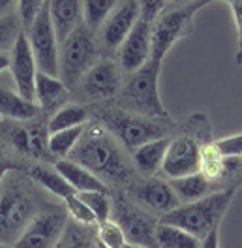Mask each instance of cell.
I'll list each match as a JSON object with an SVG mask.
<instances>
[{
	"instance_id": "1",
	"label": "cell",
	"mask_w": 242,
	"mask_h": 248,
	"mask_svg": "<svg viewBox=\"0 0 242 248\" xmlns=\"http://www.w3.org/2000/svg\"><path fill=\"white\" fill-rule=\"evenodd\" d=\"M68 160L87 168L98 179L107 177L109 181L122 183L132 175L119 141L102 124H87L85 134L81 136Z\"/></svg>"
},
{
	"instance_id": "2",
	"label": "cell",
	"mask_w": 242,
	"mask_h": 248,
	"mask_svg": "<svg viewBox=\"0 0 242 248\" xmlns=\"http://www.w3.org/2000/svg\"><path fill=\"white\" fill-rule=\"evenodd\" d=\"M239 186H229L226 190L214 192L197 202L181 203L177 209L160 217V224L177 226L184 232L192 233L201 243L214 230H220V222L227 213L231 202L235 200Z\"/></svg>"
},
{
	"instance_id": "3",
	"label": "cell",
	"mask_w": 242,
	"mask_h": 248,
	"mask_svg": "<svg viewBox=\"0 0 242 248\" xmlns=\"http://www.w3.org/2000/svg\"><path fill=\"white\" fill-rule=\"evenodd\" d=\"M160 62L149 61L141 70L132 74L122 87V111L134 113L152 121H167L169 111L160 98Z\"/></svg>"
},
{
	"instance_id": "4",
	"label": "cell",
	"mask_w": 242,
	"mask_h": 248,
	"mask_svg": "<svg viewBox=\"0 0 242 248\" xmlns=\"http://www.w3.org/2000/svg\"><path fill=\"white\" fill-rule=\"evenodd\" d=\"M207 6V2H188L175 10L164 12L156 19L152 27V51L151 61L164 62V57L171 51V47L182 38H186L194 29V16Z\"/></svg>"
},
{
	"instance_id": "5",
	"label": "cell",
	"mask_w": 242,
	"mask_h": 248,
	"mask_svg": "<svg viewBox=\"0 0 242 248\" xmlns=\"http://www.w3.org/2000/svg\"><path fill=\"white\" fill-rule=\"evenodd\" d=\"M34 217V203L25 190L4 179L0 185V243H15Z\"/></svg>"
},
{
	"instance_id": "6",
	"label": "cell",
	"mask_w": 242,
	"mask_h": 248,
	"mask_svg": "<svg viewBox=\"0 0 242 248\" xmlns=\"http://www.w3.org/2000/svg\"><path fill=\"white\" fill-rule=\"evenodd\" d=\"M102 126L130 151L149 141L164 138V126L158 121L145 119L128 111H102Z\"/></svg>"
},
{
	"instance_id": "7",
	"label": "cell",
	"mask_w": 242,
	"mask_h": 248,
	"mask_svg": "<svg viewBox=\"0 0 242 248\" xmlns=\"http://www.w3.org/2000/svg\"><path fill=\"white\" fill-rule=\"evenodd\" d=\"M96 62V47L92 34L85 27H79L60 46L59 59V76L62 74V83L72 89L81 81V78L91 70Z\"/></svg>"
},
{
	"instance_id": "8",
	"label": "cell",
	"mask_w": 242,
	"mask_h": 248,
	"mask_svg": "<svg viewBox=\"0 0 242 248\" xmlns=\"http://www.w3.org/2000/svg\"><path fill=\"white\" fill-rule=\"evenodd\" d=\"M32 57L36 61L38 72L59 78V59H60V44L57 40L55 29L49 17V2H44L40 16L36 17L32 29L27 34Z\"/></svg>"
},
{
	"instance_id": "9",
	"label": "cell",
	"mask_w": 242,
	"mask_h": 248,
	"mask_svg": "<svg viewBox=\"0 0 242 248\" xmlns=\"http://www.w3.org/2000/svg\"><path fill=\"white\" fill-rule=\"evenodd\" d=\"M203 143L194 134H184L171 140L162 164V173L167 181L188 177L199 171V156Z\"/></svg>"
},
{
	"instance_id": "10",
	"label": "cell",
	"mask_w": 242,
	"mask_h": 248,
	"mask_svg": "<svg viewBox=\"0 0 242 248\" xmlns=\"http://www.w3.org/2000/svg\"><path fill=\"white\" fill-rule=\"evenodd\" d=\"M66 228V220L59 213H42L29 222L19 235L14 248H55Z\"/></svg>"
},
{
	"instance_id": "11",
	"label": "cell",
	"mask_w": 242,
	"mask_h": 248,
	"mask_svg": "<svg viewBox=\"0 0 242 248\" xmlns=\"http://www.w3.org/2000/svg\"><path fill=\"white\" fill-rule=\"evenodd\" d=\"M152 27H154V23L139 17L136 27L128 34V38L124 40V44L119 49L121 68L124 72L136 74L137 70H141L147 62L151 61Z\"/></svg>"
},
{
	"instance_id": "12",
	"label": "cell",
	"mask_w": 242,
	"mask_h": 248,
	"mask_svg": "<svg viewBox=\"0 0 242 248\" xmlns=\"http://www.w3.org/2000/svg\"><path fill=\"white\" fill-rule=\"evenodd\" d=\"M10 70L15 81L17 94L21 98H25L27 102H34V94H36V76H38V68L36 61L32 57L29 40L25 36V32L19 36L15 46L10 53Z\"/></svg>"
},
{
	"instance_id": "13",
	"label": "cell",
	"mask_w": 242,
	"mask_h": 248,
	"mask_svg": "<svg viewBox=\"0 0 242 248\" xmlns=\"http://www.w3.org/2000/svg\"><path fill=\"white\" fill-rule=\"evenodd\" d=\"M126 235V243L145 248H156V226L158 222L134 205L122 203L117 207V220Z\"/></svg>"
},
{
	"instance_id": "14",
	"label": "cell",
	"mask_w": 242,
	"mask_h": 248,
	"mask_svg": "<svg viewBox=\"0 0 242 248\" xmlns=\"http://www.w3.org/2000/svg\"><path fill=\"white\" fill-rule=\"evenodd\" d=\"M122 85L119 66L113 61L94 62L91 70L81 78L79 87L83 94L91 100H107L119 93Z\"/></svg>"
},
{
	"instance_id": "15",
	"label": "cell",
	"mask_w": 242,
	"mask_h": 248,
	"mask_svg": "<svg viewBox=\"0 0 242 248\" xmlns=\"http://www.w3.org/2000/svg\"><path fill=\"white\" fill-rule=\"evenodd\" d=\"M139 14H141V10H139V2L136 0L117 2L115 10L107 17L104 32H102V40L107 49H111V51L121 49L124 40L128 38V34L139 21Z\"/></svg>"
},
{
	"instance_id": "16",
	"label": "cell",
	"mask_w": 242,
	"mask_h": 248,
	"mask_svg": "<svg viewBox=\"0 0 242 248\" xmlns=\"http://www.w3.org/2000/svg\"><path fill=\"white\" fill-rule=\"evenodd\" d=\"M132 198L136 200L137 205L151 209L154 213H162V215H166L181 205L169 181H160V179H149L145 183H137L132 188Z\"/></svg>"
},
{
	"instance_id": "17",
	"label": "cell",
	"mask_w": 242,
	"mask_h": 248,
	"mask_svg": "<svg viewBox=\"0 0 242 248\" xmlns=\"http://www.w3.org/2000/svg\"><path fill=\"white\" fill-rule=\"evenodd\" d=\"M49 17L55 29L59 44H64L74 32L81 27V2L79 0H51L49 2Z\"/></svg>"
},
{
	"instance_id": "18",
	"label": "cell",
	"mask_w": 242,
	"mask_h": 248,
	"mask_svg": "<svg viewBox=\"0 0 242 248\" xmlns=\"http://www.w3.org/2000/svg\"><path fill=\"white\" fill-rule=\"evenodd\" d=\"M68 98H70V89L62 83L60 78H53V76L38 72V76H36V94H34V100H36L38 108L49 111V113H57L59 109L66 106Z\"/></svg>"
},
{
	"instance_id": "19",
	"label": "cell",
	"mask_w": 242,
	"mask_h": 248,
	"mask_svg": "<svg viewBox=\"0 0 242 248\" xmlns=\"http://www.w3.org/2000/svg\"><path fill=\"white\" fill-rule=\"evenodd\" d=\"M169 185H171L173 192L177 194V198H179L181 203L197 202V200H201L205 196H211L214 192L229 188V186L220 185V183H212L207 177H203L199 171L194 173V175H188V177L173 179V181H169Z\"/></svg>"
},
{
	"instance_id": "20",
	"label": "cell",
	"mask_w": 242,
	"mask_h": 248,
	"mask_svg": "<svg viewBox=\"0 0 242 248\" xmlns=\"http://www.w3.org/2000/svg\"><path fill=\"white\" fill-rule=\"evenodd\" d=\"M55 170L59 171L66 179V183L76 190V194H83V192H104V194H107V186L102 179H98L87 168L79 166L72 160H59L55 164Z\"/></svg>"
},
{
	"instance_id": "21",
	"label": "cell",
	"mask_w": 242,
	"mask_h": 248,
	"mask_svg": "<svg viewBox=\"0 0 242 248\" xmlns=\"http://www.w3.org/2000/svg\"><path fill=\"white\" fill-rule=\"evenodd\" d=\"M171 140L167 138H160V140L149 141L145 145H141L139 149L134 151V166L141 171L143 175H156L162 170L164 158L169 149Z\"/></svg>"
},
{
	"instance_id": "22",
	"label": "cell",
	"mask_w": 242,
	"mask_h": 248,
	"mask_svg": "<svg viewBox=\"0 0 242 248\" xmlns=\"http://www.w3.org/2000/svg\"><path fill=\"white\" fill-rule=\"evenodd\" d=\"M15 147L32 156H45L49 153V130L34 124L30 128H17L12 134Z\"/></svg>"
},
{
	"instance_id": "23",
	"label": "cell",
	"mask_w": 242,
	"mask_h": 248,
	"mask_svg": "<svg viewBox=\"0 0 242 248\" xmlns=\"http://www.w3.org/2000/svg\"><path fill=\"white\" fill-rule=\"evenodd\" d=\"M199 173L203 177H207L212 183H220L226 186H237V185H227L226 177V158L220 155V151L216 149L214 141L207 143L201 147V156H199Z\"/></svg>"
},
{
	"instance_id": "24",
	"label": "cell",
	"mask_w": 242,
	"mask_h": 248,
	"mask_svg": "<svg viewBox=\"0 0 242 248\" xmlns=\"http://www.w3.org/2000/svg\"><path fill=\"white\" fill-rule=\"evenodd\" d=\"M40 108L34 102H27L14 91L0 89V115L14 121H30L38 117Z\"/></svg>"
},
{
	"instance_id": "25",
	"label": "cell",
	"mask_w": 242,
	"mask_h": 248,
	"mask_svg": "<svg viewBox=\"0 0 242 248\" xmlns=\"http://www.w3.org/2000/svg\"><path fill=\"white\" fill-rule=\"evenodd\" d=\"M201 245L197 237L177 226L160 222L156 226V248H201Z\"/></svg>"
},
{
	"instance_id": "26",
	"label": "cell",
	"mask_w": 242,
	"mask_h": 248,
	"mask_svg": "<svg viewBox=\"0 0 242 248\" xmlns=\"http://www.w3.org/2000/svg\"><path fill=\"white\" fill-rule=\"evenodd\" d=\"M87 121H89V111L83 106H77V104L68 106L66 104L57 113H53V117L49 119V124H47V130H49V134L62 132V130H72V128L87 124Z\"/></svg>"
},
{
	"instance_id": "27",
	"label": "cell",
	"mask_w": 242,
	"mask_h": 248,
	"mask_svg": "<svg viewBox=\"0 0 242 248\" xmlns=\"http://www.w3.org/2000/svg\"><path fill=\"white\" fill-rule=\"evenodd\" d=\"M30 177H32V181H36L42 188H45L47 192L59 196L60 200H66V198H70V196L76 194V190L66 183V179H64L57 170L36 166V168L30 170Z\"/></svg>"
},
{
	"instance_id": "28",
	"label": "cell",
	"mask_w": 242,
	"mask_h": 248,
	"mask_svg": "<svg viewBox=\"0 0 242 248\" xmlns=\"http://www.w3.org/2000/svg\"><path fill=\"white\" fill-rule=\"evenodd\" d=\"M115 6H117L115 0H85V2H81L85 29L91 34L100 31L106 25L107 17L115 10Z\"/></svg>"
},
{
	"instance_id": "29",
	"label": "cell",
	"mask_w": 242,
	"mask_h": 248,
	"mask_svg": "<svg viewBox=\"0 0 242 248\" xmlns=\"http://www.w3.org/2000/svg\"><path fill=\"white\" fill-rule=\"evenodd\" d=\"M85 130H87V124L72 128V130L49 134V153L59 156V160H68L72 151L76 149V145L81 140V136L85 134Z\"/></svg>"
},
{
	"instance_id": "30",
	"label": "cell",
	"mask_w": 242,
	"mask_h": 248,
	"mask_svg": "<svg viewBox=\"0 0 242 248\" xmlns=\"http://www.w3.org/2000/svg\"><path fill=\"white\" fill-rule=\"evenodd\" d=\"M77 196L91 209V213L96 218V224H102V222L109 220L111 211H113V203H111L107 194H104V192H83Z\"/></svg>"
},
{
	"instance_id": "31",
	"label": "cell",
	"mask_w": 242,
	"mask_h": 248,
	"mask_svg": "<svg viewBox=\"0 0 242 248\" xmlns=\"http://www.w3.org/2000/svg\"><path fill=\"white\" fill-rule=\"evenodd\" d=\"M96 239H98L100 248H121L126 245V235L122 232V228L111 218L98 224Z\"/></svg>"
},
{
	"instance_id": "32",
	"label": "cell",
	"mask_w": 242,
	"mask_h": 248,
	"mask_svg": "<svg viewBox=\"0 0 242 248\" xmlns=\"http://www.w3.org/2000/svg\"><path fill=\"white\" fill-rule=\"evenodd\" d=\"M21 34H23V29L15 16L0 19V53H12Z\"/></svg>"
},
{
	"instance_id": "33",
	"label": "cell",
	"mask_w": 242,
	"mask_h": 248,
	"mask_svg": "<svg viewBox=\"0 0 242 248\" xmlns=\"http://www.w3.org/2000/svg\"><path fill=\"white\" fill-rule=\"evenodd\" d=\"M44 8V2L42 0H23V2H17V10H19V23H21V29L23 32H27L32 29L36 17L40 16Z\"/></svg>"
},
{
	"instance_id": "34",
	"label": "cell",
	"mask_w": 242,
	"mask_h": 248,
	"mask_svg": "<svg viewBox=\"0 0 242 248\" xmlns=\"http://www.w3.org/2000/svg\"><path fill=\"white\" fill-rule=\"evenodd\" d=\"M64 203H66L68 213L72 215V218H76L77 222H81V224H91V226L92 224H96V218H94V215L91 213V209L81 202V198H79L77 194L70 196V198H66Z\"/></svg>"
},
{
	"instance_id": "35",
	"label": "cell",
	"mask_w": 242,
	"mask_h": 248,
	"mask_svg": "<svg viewBox=\"0 0 242 248\" xmlns=\"http://www.w3.org/2000/svg\"><path fill=\"white\" fill-rule=\"evenodd\" d=\"M214 145L224 158H242V132L214 141Z\"/></svg>"
},
{
	"instance_id": "36",
	"label": "cell",
	"mask_w": 242,
	"mask_h": 248,
	"mask_svg": "<svg viewBox=\"0 0 242 248\" xmlns=\"http://www.w3.org/2000/svg\"><path fill=\"white\" fill-rule=\"evenodd\" d=\"M55 248H94L92 243L87 239V235L76 230H68L66 233H62L60 241Z\"/></svg>"
},
{
	"instance_id": "37",
	"label": "cell",
	"mask_w": 242,
	"mask_h": 248,
	"mask_svg": "<svg viewBox=\"0 0 242 248\" xmlns=\"http://www.w3.org/2000/svg\"><path fill=\"white\" fill-rule=\"evenodd\" d=\"M166 6L167 4L162 0H143V2H139V10H141L139 17H143L151 23H156V19L164 14Z\"/></svg>"
},
{
	"instance_id": "38",
	"label": "cell",
	"mask_w": 242,
	"mask_h": 248,
	"mask_svg": "<svg viewBox=\"0 0 242 248\" xmlns=\"http://www.w3.org/2000/svg\"><path fill=\"white\" fill-rule=\"evenodd\" d=\"M15 8H17L15 2H12V0H0V19H4V17L8 16H14L12 10H15Z\"/></svg>"
},
{
	"instance_id": "39",
	"label": "cell",
	"mask_w": 242,
	"mask_h": 248,
	"mask_svg": "<svg viewBox=\"0 0 242 248\" xmlns=\"http://www.w3.org/2000/svg\"><path fill=\"white\" fill-rule=\"evenodd\" d=\"M201 248H220V237H218V230H214V232L203 241V245Z\"/></svg>"
},
{
	"instance_id": "40",
	"label": "cell",
	"mask_w": 242,
	"mask_h": 248,
	"mask_svg": "<svg viewBox=\"0 0 242 248\" xmlns=\"http://www.w3.org/2000/svg\"><path fill=\"white\" fill-rule=\"evenodd\" d=\"M10 68V53H0V72Z\"/></svg>"
},
{
	"instance_id": "41",
	"label": "cell",
	"mask_w": 242,
	"mask_h": 248,
	"mask_svg": "<svg viewBox=\"0 0 242 248\" xmlns=\"http://www.w3.org/2000/svg\"><path fill=\"white\" fill-rule=\"evenodd\" d=\"M14 170V166H10V164H6V162H0V185H2V181L6 179V175H8V171Z\"/></svg>"
},
{
	"instance_id": "42",
	"label": "cell",
	"mask_w": 242,
	"mask_h": 248,
	"mask_svg": "<svg viewBox=\"0 0 242 248\" xmlns=\"http://www.w3.org/2000/svg\"><path fill=\"white\" fill-rule=\"evenodd\" d=\"M235 61H237V64H242V47H239V51H237V57H235Z\"/></svg>"
},
{
	"instance_id": "43",
	"label": "cell",
	"mask_w": 242,
	"mask_h": 248,
	"mask_svg": "<svg viewBox=\"0 0 242 248\" xmlns=\"http://www.w3.org/2000/svg\"><path fill=\"white\" fill-rule=\"evenodd\" d=\"M121 248H145V247H139V245H132V243H126L124 247H121Z\"/></svg>"
},
{
	"instance_id": "44",
	"label": "cell",
	"mask_w": 242,
	"mask_h": 248,
	"mask_svg": "<svg viewBox=\"0 0 242 248\" xmlns=\"http://www.w3.org/2000/svg\"><path fill=\"white\" fill-rule=\"evenodd\" d=\"M0 248H14V247H10V245H4V243H0Z\"/></svg>"
}]
</instances>
